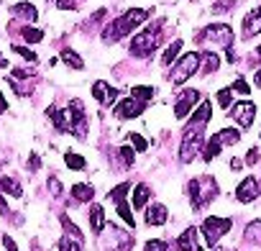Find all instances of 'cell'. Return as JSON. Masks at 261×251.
<instances>
[{"label": "cell", "mask_w": 261, "mask_h": 251, "mask_svg": "<svg viewBox=\"0 0 261 251\" xmlns=\"http://www.w3.org/2000/svg\"><path fill=\"white\" fill-rule=\"evenodd\" d=\"M182 52V39H177V41H172L167 49H164V54H162V67H169V64H174V59H177V54Z\"/></svg>", "instance_id": "20"}, {"label": "cell", "mask_w": 261, "mask_h": 251, "mask_svg": "<svg viewBox=\"0 0 261 251\" xmlns=\"http://www.w3.org/2000/svg\"><path fill=\"white\" fill-rule=\"evenodd\" d=\"M21 36H23L29 44H39V41L44 39V31H41V29H34V26H23V29H21Z\"/></svg>", "instance_id": "31"}, {"label": "cell", "mask_w": 261, "mask_h": 251, "mask_svg": "<svg viewBox=\"0 0 261 251\" xmlns=\"http://www.w3.org/2000/svg\"><path fill=\"white\" fill-rule=\"evenodd\" d=\"M258 195H261V185H258L256 177H246V180L236 187V197H238L241 203H253Z\"/></svg>", "instance_id": "12"}, {"label": "cell", "mask_w": 261, "mask_h": 251, "mask_svg": "<svg viewBox=\"0 0 261 251\" xmlns=\"http://www.w3.org/2000/svg\"><path fill=\"white\" fill-rule=\"evenodd\" d=\"M8 213H11V208H8V203H6L3 192H0V215H8Z\"/></svg>", "instance_id": "43"}, {"label": "cell", "mask_w": 261, "mask_h": 251, "mask_svg": "<svg viewBox=\"0 0 261 251\" xmlns=\"http://www.w3.org/2000/svg\"><path fill=\"white\" fill-rule=\"evenodd\" d=\"M220 187L213 177H197V180H190L187 185V195L192 200V210H200V208H207L215 197H218Z\"/></svg>", "instance_id": "2"}, {"label": "cell", "mask_w": 261, "mask_h": 251, "mask_svg": "<svg viewBox=\"0 0 261 251\" xmlns=\"http://www.w3.org/2000/svg\"><path fill=\"white\" fill-rule=\"evenodd\" d=\"M146 18H149V11H144V8H128L123 16H118L115 21H110V23L105 26V31H102V41L113 44V41L125 39L134 29H139Z\"/></svg>", "instance_id": "1"}, {"label": "cell", "mask_w": 261, "mask_h": 251, "mask_svg": "<svg viewBox=\"0 0 261 251\" xmlns=\"http://www.w3.org/2000/svg\"><path fill=\"white\" fill-rule=\"evenodd\" d=\"M62 62H64L67 67H72V69H85L82 57H80L77 52H72V49H62Z\"/></svg>", "instance_id": "22"}, {"label": "cell", "mask_w": 261, "mask_h": 251, "mask_svg": "<svg viewBox=\"0 0 261 251\" xmlns=\"http://www.w3.org/2000/svg\"><path fill=\"white\" fill-rule=\"evenodd\" d=\"M177 251H202L200 241H197V225H190L179 233L177 238Z\"/></svg>", "instance_id": "14"}, {"label": "cell", "mask_w": 261, "mask_h": 251, "mask_svg": "<svg viewBox=\"0 0 261 251\" xmlns=\"http://www.w3.org/2000/svg\"><path fill=\"white\" fill-rule=\"evenodd\" d=\"M3 243H6V248H8V251H18V248H16V243H13V238H11V236H3Z\"/></svg>", "instance_id": "44"}, {"label": "cell", "mask_w": 261, "mask_h": 251, "mask_svg": "<svg viewBox=\"0 0 261 251\" xmlns=\"http://www.w3.org/2000/svg\"><path fill=\"white\" fill-rule=\"evenodd\" d=\"M90 225H92V233H95V236H100L102 228L108 225V223H105V210H102V205H92V208H90Z\"/></svg>", "instance_id": "16"}, {"label": "cell", "mask_w": 261, "mask_h": 251, "mask_svg": "<svg viewBox=\"0 0 261 251\" xmlns=\"http://www.w3.org/2000/svg\"><path fill=\"white\" fill-rule=\"evenodd\" d=\"M230 87H233V92H241V95H248V92H251V87H248V82H246L243 77H238Z\"/></svg>", "instance_id": "38"}, {"label": "cell", "mask_w": 261, "mask_h": 251, "mask_svg": "<svg viewBox=\"0 0 261 251\" xmlns=\"http://www.w3.org/2000/svg\"><path fill=\"white\" fill-rule=\"evenodd\" d=\"M128 141L134 144L136 152H146V149H149V141H146L144 136H139V134H128Z\"/></svg>", "instance_id": "36"}, {"label": "cell", "mask_w": 261, "mask_h": 251, "mask_svg": "<svg viewBox=\"0 0 261 251\" xmlns=\"http://www.w3.org/2000/svg\"><path fill=\"white\" fill-rule=\"evenodd\" d=\"M29 162H31V164H29V169H31V172H36V169L41 167V159H39V154H31V157H29Z\"/></svg>", "instance_id": "42"}, {"label": "cell", "mask_w": 261, "mask_h": 251, "mask_svg": "<svg viewBox=\"0 0 261 251\" xmlns=\"http://www.w3.org/2000/svg\"><path fill=\"white\" fill-rule=\"evenodd\" d=\"M0 192H8V195H13V197H21V195H23L21 185H18L16 180H11V177H0Z\"/></svg>", "instance_id": "25"}, {"label": "cell", "mask_w": 261, "mask_h": 251, "mask_svg": "<svg viewBox=\"0 0 261 251\" xmlns=\"http://www.w3.org/2000/svg\"><path fill=\"white\" fill-rule=\"evenodd\" d=\"M11 13L18 16V18H23V21H29V23L39 18V11H36V6H31V3H16V6L11 8Z\"/></svg>", "instance_id": "17"}, {"label": "cell", "mask_w": 261, "mask_h": 251, "mask_svg": "<svg viewBox=\"0 0 261 251\" xmlns=\"http://www.w3.org/2000/svg\"><path fill=\"white\" fill-rule=\"evenodd\" d=\"M230 225H233V220L230 218H215V215H210V218H205L202 220V236H205V243L210 246V248H215L218 246V241L230 231Z\"/></svg>", "instance_id": "5"}, {"label": "cell", "mask_w": 261, "mask_h": 251, "mask_svg": "<svg viewBox=\"0 0 261 251\" xmlns=\"http://www.w3.org/2000/svg\"><path fill=\"white\" fill-rule=\"evenodd\" d=\"M8 110V103H6V97H3V92H0V113H6Z\"/></svg>", "instance_id": "47"}, {"label": "cell", "mask_w": 261, "mask_h": 251, "mask_svg": "<svg viewBox=\"0 0 261 251\" xmlns=\"http://www.w3.org/2000/svg\"><path fill=\"white\" fill-rule=\"evenodd\" d=\"M241 34H243V39H251V36L261 34V8H253V11L246 13Z\"/></svg>", "instance_id": "15"}, {"label": "cell", "mask_w": 261, "mask_h": 251, "mask_svg": "<svg viewBox=\"0 0 261 251\" xmlns=\"http://www.w3.org/2000/svg\"><path fill=\"white\" fill-rule=\"evenodd\" d=\"M243 241H246V243H256V246H261V220L248 223V228L243 231Z\"/></svg>", "instance_id": "21"}, {"label": "cell", "mask_w": 261, "mask_h": 251, "mask_svg": "<svg viewBox=\"0 0 261 251\" xmlns=\"http://www.w3.org/2000/svg\"><path fill=\"white\" fill-rule=\"evenodd\" d=\"M162 31H164L162 29V21H156L149 29H144L141 34H136L134 41H130V54H134V57H149V54H154V49L162 41Z\"/></svg>", "instance_id": "3"}, {"label": "cell", "mask_w": 261, "mask_h": 251, "mask_svg": "<svg viewBox=\"0 0 261 251\" xmlns=\"http://www.w3.org/2000/svg\"><path fill=\"white\" fill-rule=\"evenodd\" d=\"M253 80H256V85H258V87H261V67H258V69H256V77H253Z\"/></svg>", "instance_id": "48"}, {"label": "cell", "mask_w": 261, "mask_h": 251, "mask_svg": "<svg viewBox=\"0 0 261 251\" xmlns=\"http://www.w3.org/2000/svg\"><path fill=\"white\" fill-rule=\"evenodd\" d=\"M115 213L123 218V223H125L128 228H134V225H136V220H134V215H130V208H128L125 200H118V203H115Z\"/></svg>", "instance_id": "28"}, {"label": "cell", "mask_w": 261, "mask_h": 251, "mask_svg": "<svg viewBox=\"0 0 261 251\" xmlns=\"http://www.w3.org/2000/svg\"><path fill=\"white\" fill-rule=\"evenodd\" d=\"M69 110H72V136L87 139V115H85L82 100H72L69 103Z\"/></svg>", "instance_id": "8"}, {"label": "cell", "mask_w": 261, "mask_h": 251, "mask_svg": "<svg viewBox=\"0 0 261 251\" xmlns=\"http://www.w3.org/2000/svg\"><path fill=\"white\" fill-rule=\"evenodd\" d=\"M59 251H82V241H74V238H69V236H62Z\"/></svg>", "instance_id": "34"}, {"label": "cell", "mask_w": 261, "mask_h": 251, "mask_svg": "<svg viewBox=\"0 0 261 251\" xmlns=\"http://www.w3.org/2000/svg\"><path fill=\"white\" fill-rule=\"evenodd\" d=\"M144 110H146V103H139L136 97H125V100H120L115 105L113 113H115L118 120H130V118H139Z\"/></svg>", "instance_id": "9"}, {"label": "cell", "mask_w": 261, "mask_h": 251, "mask_svg": "<svg viewBox=\"0 0 261 251\" xmlns=\"http://www.w3.org/2000/svg\"><path fill=\"white\" fill-rule=\"evenodd\" d=\"M167 205H162V203H151V205H146V210H144V223L149 225V228H159V225H164L167 223Z\"/></svg>", "instance_id": "13"}, {"label": "cell", "mask_w": 261, "mask_h": 251, "mask_svg": "<svg viewBox=\"0 0 261 251\" xmlns=\"http://www.w3.org/2000/svg\"><path fill=\"white\" fill-rule=\"evenodd\" d=\"M144 251H167V241L154 238V241H149V243L144 246Z\"/></svg>", "instance_id": "39"}, {"label": "cell", "mask_w": 261, "mask_h": 251, "mask_svg": "<svg viewBox=\"0 0 261 251\" xmlns=\"http://www.w3.org/2000/svg\"><path fill=\"white\" fill-rule=\"evenodd\" d=\"M215 100H218V105H220L223 110H228V108L233 105V87H223V90H218Z\"/></svg>", "instance_id": "32"}, {"label": "cell", "mask_w": 261, "mask_h": 251, "mask_svg": "<svg viewBox=\"0 0 261 251\" xmlns=\"http://www.w3.org/2000/svg\"><path fill=\"white\" fill-rule=\"evenodd\" d=\"M72 197H74L77 203H90V200L95 197V187L87 185V182H80V185L72 187Z\"/></svg>", "instance_id": "18"}, {"label": "cell", "mask_w": 261, "mask_h": 251, "mask_svg": "<svg viewBox=\"0 0 261 251\" xmlns=\"http://www.w3.org/2000/svg\"><path fill=\"white\" fill-rule=\"evenodd\" d=\"M243 164H246L243 159H233V162H230V169H233V172H238V169H241Z\"/></svg>", "instance_id": "46"}, {"label": "cell", "mask_w": 261, "mask_h": 251, "mask_svg": "<svg viewBox=\"0 0 261 251\" xmlns=\"http://www.w3.org/2000/svg\"><path fill=\"white\" fill-rule=\"evenodd\" d=\"M220 149H223V144H220V139H218V134L210 139V141H205V146H202V162H213L218 154H220Z\"/></svg>", "instance_id": "19"}, {"label": "cell", "mask_w": 261, "mask_h": 251, "mask_svg": "<svg viewBox=\"0 0 261 251\" xmlns=\"http://www.w3.org/2000/svg\"><path fill=\"white\" fill-rule=\"evenodd\" d=\"M128 190H130V182H120L118 187H113V190H110V200H115V203H118V200H123Z\"/></svg>", "instance_id": "35"}, {"label": "cell", "mask_w": 261, "mask_h": 251, "mask_svg": "<svg viewBox=\"0 0 261 251\" xmlns=\"http://www.w3.org/2000/svg\"><path fill=\"white\" fill-rule=\"evenodd\" d=\"M215 251H223V248H218V246H215Z\"/></svg>", "instance_id": "50"}, {"label": "cell", "mask_w": 261, "mask_h": 251, "mask_svg": "<svg viewBox=\"0 0 261 251\" xmlns=\"http://www.w3.org/2000/svg\"><path fill=\"white\" fill-rule=\"evenodd\" d=\"M62 228H64V236H69V238H74V241H82L85 243V236H82V231L67 218V215H62Z\"/></svg>", "instance_id": "29"}, {"label": "cell", "mask_w": 261, "mask_h": 251, "mask_svg": "<svg viewBox=\"0 0 261 251\" xmlns=\"http://www.w3.org/2000/svg\"><path fill=\"white\" fill-rule=\"evenodd\" d=\"M218 67H220V57H218L215 52H202V72L210 74V72H215Z\"/></svg>", "instance_id": "26"}, {"label": "cell", "mask_w": 261, "mask_h": 251, "mask_svg": "<svg viewBox=\"0 0 261 251\" xmlns=\"http://www.w3.org/2000/svg\"><path fill=\"white\" fill-rule=\"evenodd\" d=\"M243 162H246V167H253V164L258 162V146H253V149L246 154V159H243Z\"/></svg>", "instance_id": "40"}, {"label": "cell", "mask_w": 261, "mask_h": 251, "mask_svg": "<svg viewBox=\"0 0 261 251\" xmlns=\"http://www.w3.org/2000/svg\"><path fill=\"white\" fill-rule=\"evenodd\" d=\"M197 39H200V41H213V44H220V46L230 49V44H233V31H230L228 23H210V26L202 29V34H200Z\"/></svg>", "instance_id": "6"}, {"label": "cell", "mask_w": 261, "mask_h": 251, "mask_svg": "<svg viewBox=\"0 0 261 251\" xmlns=\"http://www.w3.org/2000/svg\"><path fill=\"white\" fill-rule=\"evenodd\" d=\"M218 139H220L223 146H236V144H241V131L238 129H223L218 134Z\"/></svg>", "instance_id": "23"}, {"label": "cell", "mask_w": 261, "mask_h": 251, "mask_svg": "<svg viewBox=\"0 0 261 251\" xmlns=\"http://www.w3.org/2000/svg\"><path fill=\"white\" fill-rule=\"evenodd\" d=\"M230 118L241 126V129H248V126L253 123V118H256V105L251 100H241L230 108Z\"/></svg>", "instance_id": "10"}, {"label": "cell", "mask_w": 261, "mask_h": 251, "mask_svg": "<svg viewBox=\"0 0 261 251\" xmlns=\"http://www.w3.org/2000/svg\"><path fill=\"white\" fill-rule=\"evenodd\" d=\"M118 159H123V167H125V169H130V167L136 164L134 149H130V146H120V149H118Z\"/></svg>", "instance_id": "33"}, {"label": "cell", "mask_w": 261, "mask_h": 251, "mask_svg": "<svg viewBox=\"0 0 261 251\" xmlns=\"http://www.w3.org/2000/svg\"><path fill=\"white\" fill-rule=\"evenodd\" d=\"M154 92H156V90H154L151 85H136L134 90H130V95H134L139 103H149V100L154 97Z\"/></svg>", "instance_id": "27"}, {"label": "cell", "mask_w": 261, "mask_h": 251, "mask_svg": "<svg viewBox=\"0 0 261 251\" xmlns=\"http://www.w3.org/2000/svg\"><path fill=\"white\" fill-rule=\"evenodd\" d=\"M49 190H51V195H62V182L57 177H49Z\"/></svg>", "instance_id": "41"}, {"label": "cell", "mask_w": 261, "mask_h": 251, "mask_svg": "<svg viewBox=\"0 0 261 251\" xmlns=\"http://www.w3.org/2000/svg\"><path fill=\"white\" fill-rule=\"evenodd\" d=\"M200 59H202V54H197V52H190V54H185L177 64H174V69L169 72V82L172 85H182V82H187L195 72H197V67H200Z\"/></svg>", "instance_id": "4"}, {"label": "cell", "mask_w": 261, "mask_h": 251, "mask_svg": "<svg viewBox=\"0 0 261 251\" xmlns=\"http://www.w3.org/2000/svg\"><path fill=\"white\" fill-rule=\"evenodd\" d=\"M92 95H95V100H97L100 105L110 108V105L118 100L120 90H118V87H113V85H108V82H102V80H97V82L92 85Z\"/></svg>", "instance_id": "11"}, {"label": "cell", "mask_w": 261, "mask_h": 251, "mask_svg": "<svg viewBox=\"0 0 261 251\" xmlns=\"http://www.w3.org/2000/svg\"><path fill=\"white\" fill-rule=\"evenodd\" d=\"M149 197H151V190H149L146 185H139V187L134 190V208H136V210H141V208H146V203H149Z\"/></svg>", "instance_id": "24"}, {"label": "cell", "mask_w": 261, "mask_h": 251, "mask_svg": "<svg viewBox=\"0 0 261 251\" xmlns=\"http://www.w3.org/2000/svg\"><path fill=\"white\" fill-rule=\"evenodd\" d=\"M59 8H74V0H57Z\"/></svg>", "instance_id": "45"}, {"label": "cell", "mask_w": 261, "mask_h": 251, "mask_svg": "<svg viewBox=\"0 0 261 251\" xmlns=\"http://www.w3.org/2000/svg\"><path fill=\"white\" fill-rule=\"evenodd\" d=\"M197 103H202V95H200V90H182V95L177 97V103H174V118H187L190 113H192V108L197 105Z\"/></svg>", "instance_id": "7"}, {"label": "cell", "mask_w": 261, "mask_h": 251, "mask_svg": "<svg viewBox=\"0 0 261 251\" xmlns=\"http://www.w3.org/2000/svg\"><path fill=\"white\" fill-rule=\"evenodd\" d=\"M13 52H16V54H21V57H23V59H29V62H36V59H39V57H36L31 49H26V46H18V44H13Z\"/></svg>", "instance_id": "37"}, {"label": "cell", "mask_w": 261, "mask_h": 251, "mask_svg": "<svg viewBox=\"0 0 261 251\" xmlns=\"http://www.w3.org/2000/svg\"><path fill=\"white\" fill-rule=\"evenodd\" d=\"M64 164L69 167V169H87V162H85V157H80V154H72V152H67L64 154Z\"/></svg>", "instance_id": "30"}, {"label": "cell", "mask_w": 261, "mask_h": 251, "mask_svg": "<svg viewBox=\"0 0 261 251\" xmlns=\"http://www.w3.org/2000/svg\"><path fill=\"white\" fill-rule=\"evenodd\" d=\"M256 54H258V57H261V46H258V49H256Z\"/></svg>", "instance_id": "49"}]
</instances>
